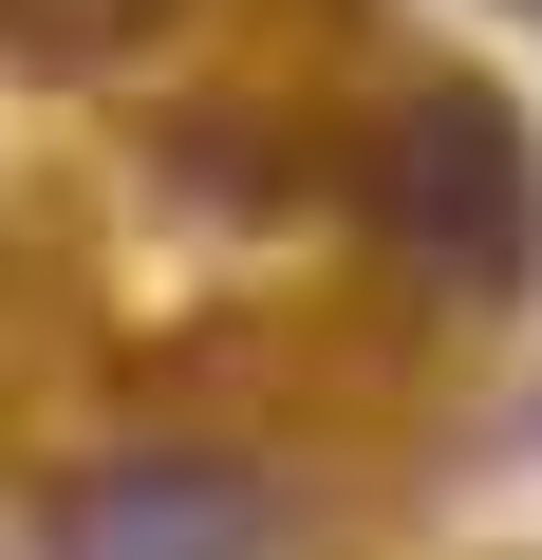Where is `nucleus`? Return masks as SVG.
<instances>
[{
	"mask_svg": "<svg viewBox=\"0 0 542 560\" xmlns=\"http://www.w3.org/2000/svg\"><path fill=\"white\" fill-rule=\"evenodd\" d=\"M57 560H262V504H243L224 467L150 448V467H94V486L57 504Z\"/></svg>",
	"mask_w": 542,
	"mask_h": 560,
	"instance_id": "nucleus-2",
	"label": "nucleus"
},
{
	"mask_svg": "<svg viewBox=\"0 0 542 560\" xmlns=\"http://www.w3.org/2000/svg\"><path fill=\"white\" fill-rule=\"evenodd\" d=\"M374 206H393V243H412V261H449V280H523V261H542V168H523V113H505V94H468V75H430V94L393 113Z\"/></svg>",
	"mask_w": 542,
	"mask_h": 560,
	"instance_id": "nucleus-1",
	"label": "nucleus"
}]
</instances>
